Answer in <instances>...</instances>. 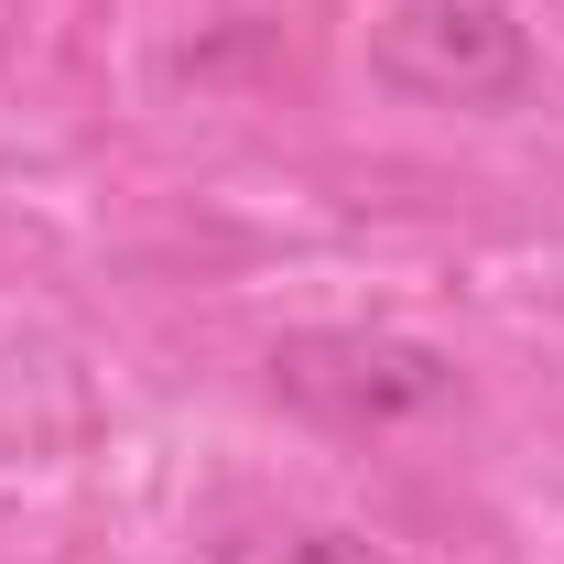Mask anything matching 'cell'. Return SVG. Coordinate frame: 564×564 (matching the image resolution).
Returning <instances> with one entry per match:
<instances>
[{"instance_id":"cell-1","label":"cell","mask_w":564,"mask_h":564,"mask_svg":"<svg viewBox=\"0 0 564 564\" xmlns=\"http://www.w3.org/2000/svg\"><path fill=\"white\" fill-rule=\"evenodd\" d=\"M282 413L326 423V434H423V423L467 413V369L434 337H402V326H293L261 358Z\"/></svg>"},{"instance_id":"cell-3","label":"cell","mask_w":564,"mask_h":564,"mask_svg":"<svg viewBox=\"0 0 564 564\" xmlns=\"http://www.w3.org/2000/svg\"><path fill=\"white\" fill-rule=\"evenodd\" d=\"M207 564H391V543H369L358 521L272 510V521H228V532L207 543Z\"/></svg>"},{"instance_id":"cell-2","label":"cell","mask_w":564,"mask_h":564,"mask_svg":"<svg viewBox=\"0 0 564 564\" xmlns=\"http://www.w3.org/2000/svg\"><path fill=\"white\" fill-rule=\"evenodd\" d=\"M369 76L413 109H521L532 98V33L499 11V0H391L369 22Z\"/></svg>"}]
</instances>
